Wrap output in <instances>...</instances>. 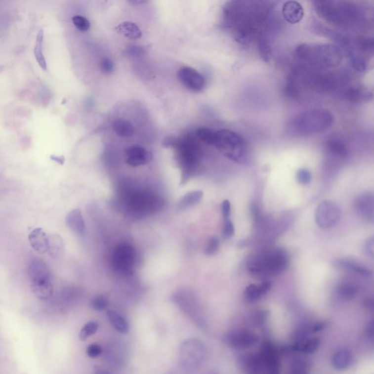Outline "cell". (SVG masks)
Returning <instances> with one entry per match:
<instances>
[{"mask_svg":"<svg viewBox=\"0 0 374 374\" xmlns=\"http://www.w3.org/2000/svg\"><path fill=\"white\" fill-rule=\"evenodd\" d=\"M100 70L104 74L110 75L114 72V65L112 60L108 58H104L100 62Z\"/></svg>","mask_w":374,"mask_h":374,"instance_id":"obj_39","label":"cell"},{"mask_svg":"<svg viewBox=\"0 0 374 374\" xmlns=\"http://www.w3.org/2000/svg\"><path fill=\"white\" fill-rule=\"evenodd\" d=\"M311 362L306 359L297 358L291 361L290 370L291 374H304L309 372L311 369Z\"/></svg>","mask_w":374,"mask_h":374,"instance_id":"obj_29","label":"cell"},{"mask_svg":"<svg viewBox=\"0 0 374 374\" xmlns=\"http://www.w3.org/2000/svg\"><path fill=\"white\" fill-rule=\"evenodd\" d=\"M107 317L110 324L114 327L116 331L121 333H127L129 332V328L127 321L118 312L109 310L107 311Z\"/></svg>","mask_w":374,"mask_h":374,"instance_id":"obj_23","label":"cell"},{"mask_svg":"<svg viewBox=\"0 0 374 374\" xmlns=\"http://www.w3.org/2000/svg\"><path fill=\"white\" fill-rule=\"evenodd\" d=\"M126 164L132 167L145 166L153 160V154L145 148L139 146H132L126 151Z\"/></svg>","mask_w":374,"mask_h":374,"instance_id":"obj_12","label":"cell"},{"mask_svg":"<svg viewBox=\"0 0 374 374\" xmlns=\"http://www.w3.org/2000/svg\"><path fill=\"white\" fill-rule=\"evenodd\" d=\"M203 196H204V192L202 191H192V192H188L180 200L177 208L178 210H186L189 208L199 204L202 200Z\"/></svg>","mask_w":374,"mask_h":374,"instance_id":"obj_24","label":"cell"},{"mask_svg":"<svg viewBox=\"0 0 374 374\" xmlns=\"http://www.w3.org/2000/svg\"><path fill=\"white\" fill-rule=\"evenodd\" d=\"M259 353L265 365V372L273 374L279 373L280 363L277 350L274 346L271 343H266Z\"/></svg>","mask_w":374,"mask_h":374,"instance_id":"obj_13","label":"cell"},{"mask_svg":"<svg viewBox=\"0 0 374 374\" xmlns=\"http://www.w3.org/2000/svg\"><path fill=\"white\" fill-rule=\"evenodd\" d=\"M363 251L369 257L374 258V236L366 239L363 244Z\"/></svg>","mask_w":374,"mask_h":374,"instance_id":"obj_37","label":"cell"},{"mask_svg":"<svg viewBox=\"0 0 374 374\" xmlns=\"http://www.w3.org/2000/svg\"><path fill=\"white\" fill-rule=\"evenodd\" d=\"M296 179L301 185H308L311 181V174L307 169H300L296 173Z\"/></svg>","mask_w":374,"mask_h":374,"instance_id":"obj_34","label":"cell"},{"mask_svg":"<svg viewBox=\"0 0 374 374\" xmlns=\"http://www.w3.org/2000/svg\"><path fill=\"white\" fill-rule=\"evenodd\" d=\"M108 305V300L105 296L97 295L91 300V306L95 311H102L106 309Z\"/></svg>","mask_w":374,"mask_h":374,"instance_id":"obj_33","label":"cell"},{"mask_svg":"<svg viewBox=\"0 0 374 374\" xmlns=\"http://www.w3.org/2000/svg\"><path fill=\"white\" fill-rule=\"evenodd\" d=\"M114 129L119 136L125 138L132 137L134 134L133 126L126 119H116L114 122Z\"/></svg>","mask_w":374,"mask_h":374,"instance_id":"obj_26","label":"cell"},{"mask_svg":"<svg viewBox=\"0 0 374 374\" xmlns=\"http://www.w3.org/2000/svg\"><path fill=\"white\" fill-rule=\"evenodd\" d=\"M64 244L62 238L53 234L48 236V253L52 257H58L63 252Z\"/></svg>","mask_w":374,"mask_h":374,"instance_id":"obj_28","label":"cell"},{"mask_svg":"<svg viewBox=\"0 0 374 374\" xmlns=\"http://www.w3.org/2000/svg\"><path fill=\"white\" fill-rule=\"evenodd\" d=\"M75 27L80 32H86L90 29V22L86 18L82 16H75L72 18Z\"/></svg>","mask_w":374,"mask_h":374,"instance_id":"obj_32","label":"cell"},{"mask_svg":"<svg viewBox=\"0 0 374 374\" xmlns=\"http://www.w3.org/2000/svg\"><path fill=\"white\" fill-rule=\"evenodd\" d=\"M271 288V283L268 281L258 284L249 285L244 291V298L249 303L257 301L262 296L265 295Z\"/></svg>","mask_w":374,"mask_h":374,"instance_id":"obj_19","label":"cell"},{"mask_svg":"<svg viewBox=\"0 0 374 374\" xmlns=\"http://www.w3.org/2000/svg\"><path fill=\"white\" fill-rule=\"evenodd\" d=\"M320 346V338L316 337H306L297 339L295 343L290 346V352L303 354H313L317 352Z\"/></svg>","mask_w":374,"mask_h":374,"instance_id":"obj_18","label":"cell"},{"mask_svg":"<svg viewBox=\"0 0 374 374\" xmlns=\"http://www.w3.org/2000/svg\"><path fill=\"white\" fill-rule=\"evenodd\" d=\"M327 149L334 157L345 159L348 155L346 145L338 139H331L327 142Z\"/></svg>","mask_w":374,"mask_h":374,"instance_id":"obj_25","label":"cell"},{"mask_svg":"<svg viewBox=\"0 0 374 374\" xmlns=\"http://www.w3.org/2000/svg\"><path fill=\"white\" fill-rule=\"evenodd\" d=\"M282 14L288 23L297 24L303 19L304 10L300 3L296 1H288L284 4Z\"/></svg>","mask_w":374,"mask_h":374,"instance_id":"obj_16","label":"cell"},{"mask_svg":"<svg viewBox=\"0 0 374 374\" xmlns=\"http://www.w3.org/2000/svg\"><path fill=\"white\" fill-rule=\"evenodd\" d=\"M341 216L340 206L332 201H324L317 206L315 220L317 225L323 230L335 227Z\"/></svg>","mask_w":374,"mask_h":374,"instance_id":"obj_7","label":"cell"},{"mask_svg":"<svg viewBox=\"0 0 374 374\" xmlns=\"http://www.w3.org/2000/svg\"><path fill=\"white\" fill-rule=\"evenodd\" d=\"M98 328L99 325L97 322H89L85 324L79 332V338L82 341H84L91 335H94L97 332Z\"/></svg>","mask_w":374,"mask_h":374,"instance_id":"obj_30","label":"cell"},{"mask_svg":"<svg viewBox=\"0 0 374 374\" xmlns=\"http://www.w3.org/2000/svg\"><path fill=\"white\" fill-rule=\"evenodd\" d=\"M177 157L181 168V184H185L195 170L198 160V148L193 139L188 137L176 142Z\"/></svg>","mask_w":374,"mask_h":374,"instance_id":"obj_5","label":"cell"},{"mask_svg":"<svg viewBox=\"0 0 374 374\" xmlns=\"http://www.w3.org/2000/svg\"><path fill=\"white\" fill-rule=\"evenodd\" d=\"M44 32L42 30H40L38 32L36 38V45L34 48V54L35 59L38 62V65L41 68L45 71L47 70L46 61H45V56L43 54V49H42V44H43Z\"/></svg>","mask_w":374,"mask_h":374,"instance_id":"obj_27","label":"cell"},{"mask_svg":"<svg viewBox=\"0 0 374 374\" xmlns=\"http://www.w3.org/2000/svg\"><path fill=\"white\" fill-rule=\"evenodd\" d=\"M364 333L366 339L374 344V318L368 324L365 329Z\"/></svg>","mask_w":374,"mask_h":374,"instance_id":"obj_40","label":"cell"},{"mask_svg":"<svg viewBox=\"0 0 374 374\" xmlns=\"http://www.w3.org/2000/svg\"><path fill=\"white\" fill-rule=\"evenodd\" d=\"M221 210H222V214L224 219L226 220V219H230L231 206H230V203L227 200L223 201L222 205H221Z\"/></svg>","mask_w":374,"mask_h":374,"instance_id":"obj_42","label":"cell"},{"mask_svg":"<svg viewBox=\"0 0 374 374\" xmlns=\"http://www.w3.org/2000/svg\"><path fill=\"white\" fill-rule=\"evenodd\" d=\"M336 292L340 298L349 301L353 300L360 293V287L352 280L340 281L336 286Z\"/></svg>","mask_w":374,"mask_h":374,"instance_id":"obj_20","label":"cell"},{"mask_svg":"<svg viewBox=\"0 0 374 374\" xmlns=\"http://www.w3.org/2000/svg\"><path fill=\"white\" fill-rule=\"evenodd\" d=\"M29 242L32 248L40 254L48 252V236L42 228H36L30 232Z\"/></svg>","mask_w":374,"mask_h":374,"instance_id":"obj_17","label":"cell"},{"mask_svg":"<svg viewBox=\"0 0 374 374\" xmlns=\"http://www.w3.org/2000/svg\"><path fill=\"white\" fill-rule=\"evenodd\" d=\"M29 275L33 292L41 300H48L53 293L51 274L45 262L35 259L29 265Z\"/></svg>","mask_w":374,"mask_h":374,"instance_id":"obj_3","label":"cell"},{"mask_svg":"<svg viewBox=\"0 0 374 374\" xmlns=\"http://www.w3.org/2000/svg\"><path fill=\"white\" fill-rule=\"evenodd\" d=\"M362 306L366 311L374 312V294L368 296L362 301Z\"/></svg>","mask_w":374,"mask_h":374,"instance_id":"obj_41","label":"cell"},{"mask_svg":"<svg viewBox=\"0 0 374 374\" xmlns=\"http://www.w3.org/2000/svg\"><path fill=\"white\" fill-rule=\"evenodd\" d=\"M67 226L75 233L83 234L85 230V221L79 209H74L66 217Z\"/></svg>","mask_w":374,"mask_h":374,"instance_id":"obj_21","label":"cell"},{"mask_svg":"<svg viewBox=\"0 0 374 374\" xmlns=\"http://www.w3.org/2000/svg\"><path fill=\"white\" fill-rule=\"evenodd\" d=\"M214 146L230 160L237 163H243L245 160V143L241 137L233 131L221 129L216 132Z\"/></svg>","mask_w":374,"mask_h":374,"instance_id":"obj_4","label":"cell"},{"mask_svg":"<svg viewBox=\"0 0 374 374\" xmlns=\"http://www.w3.org/2000/svg\"><path fill=\"white\" fill-rule=\"evenodd\" d=\"M331 362L334 369L338 371H345L353 364L355 355L351 349L341 348L333 354Z\"/></svg>","mask_w":374,"mask_h":374,"instance_id":"obj_15","label":"cell"},{"mask_svg":"<svg viewBox=\"0 0 374 374\" xmlns=\"http://www.w3.org/2000/svg\"><path fill=\"white\" fill-rule=\"evenodd\" d=\"M178 77L180 82L189 89L200 92L206 86V81L199 73L190 68H183L178 71Z\"/></svg>","mask_w":374,"mask_h":374,"instance_id":"obj_11","label":"cell"},{"mask_svg":"<svg viewBox=\"0 0 374 374\" xmlns=\"http://www.w3.org/2000/svg\"><path fill=\"white\" fill-rule=\"evenodd\" d=\"M51 160H54V161L57 162V163H60V161L63 162V163L64 161H65L63 157H56V156H51Z\"/></svg>","mask_w":374,"mask_h":374,"instance_id":"obj_43","label":"cell"},{"mask_svg":"<svg viewBox=\"0 0 374 374\" xmlns=\"http://www.w3.org/2000/svg\"><path fill=\"white\" fill-rule=\"evenodd\" d=\"M259 337L247 330H235L227 335V342L232 347L238 349H248L255 345Z\"/></svg>","mask_w":374,"mask_h":374,"instance_id":"obj_10","label":"cell"},{"mask_svg":"<svg viewBox=\"0 0 374 374\" xmlns=\"http://www.w3.org/2000/svg\"><path fill=\"white\" fill-rule=\"evenodd\" d=\"M289 263L288 253L282 249H274L251 256L247 262V267L254 277L265 279L283 272Z\"/></svg>","mask_w":374,"mask_h":374,"instance_id":"obj_1","label":"cell"},{"mask_svg":"<svg viewBox=\"0 0 374 374\" xmlns=\"http://www.w3.org/2000/svg\"><path fill=\"white\" fill-rule=\"evenodd\" d=\"M333 117L325 110H311L294 117L288 123V132L296 136L312 135L332 126Z\"/></svg>","mask_w":374,"mask_h":374,"instance_id":"obj_2","label":"cell"},{"mask_svg":"<svg viewBox=\"0 0 374 374\" xmlns=\"http://www.w3.org/2000/svg\"><path fill=\"white\" fill-rule=\"evenodd\" d=\"M116 31L129 40H138L142 37L140 29L133 22L125 21L116 27Z\"/></svg>","mask_w":374,"mask_h":374,"instance_id":"obj_22","label":"cell"},{"mask_svg":"<svg viewBox=\"0 0 374 374\" xmlns=\"http://www.w3.org/2000/svg\"><path fill=\"white\" fill-rule=\"evenodd\" d=\"M206 349L204 344L199 340H188L184 342L181 347V364L183 367L189 369H198L204 361Z\"/></svg>","mask_w":374,"mask_h":374,"instance_id":"obj_8","label":"cell"},{"mask_svg":"<svg viewBox=\"0 0 374 374\" xmlns=\"http://www.w3.org/2000/svg\"><path fill=\"white\" fill-rule=\"evenodd\" d=\"M137 255L135 249L127 244H119L112 255V265L117 272L129 275L133 273Z\"/></svg>","mask_w":374,"mask_h":374,"instance_id":"obj_6","label":"cell"},{"mask_svg":"<svg viewBox=\"0 0 374 374\" xmlns=\"http://www.w3.org/2000/svg\"><path fill=\"white\" fill-rule=\"evenodd\" d=\"M197 136L206 144L214 146L216 141V133L207 128H200L196 131Z\"/></svg>","mask_w":374,"mask_h":374,"instance_id":"obj_31","label":"cell"},{"mask_svg":"<svg viewBox=\"0 0 374 374\" xmlns=\"http://www.w3.org/2000/svg\"><path fill=\"white\" fill-rule=\"evenodd\" d=\"M354 210L360 219L374 223V195L370 193L359 195L354 201Z\"/></svg>","mask_w":374,"mask_h":374,"instance_id":"obj_9","label":"cell"},{"mask_svg":"<svg viewBox=\"0 0 374 374\" xmlns=\"http://www.w3.org/2000/svg\"><path fill=\"white\" fill-rule=\"evenodd\" d=\"M333 265L337 269L348 271L364 278H369L372 276V271L366 265L350 259H337L334 261Z\"/></svg>","mask_w":374,"mask_h":374,"instance_id":"obj_14","label":"cell"},{"mask_svg":"<svg viewBox=\"0 0 374 374\" xmlns=\"http://www.w3.org/2000/svg\"><path fill=\"white\" fill-rule=\"evenodd\" d=\"M219 248V238L217 237H212L210 238V241H209L206 249H205V253H206L207 255H211V254H215V253L218 251Z\"/></svg>","mask_w":374,"mask_h":374,"instance_id":"obj_35","label":"cell"},{"mask_svg":"<svg viewBox=\"0 0 374 374\" xmlns=\"http://www.w3.org/2000/svg\"><path fill=\"white\" fill-rule=\"evenodd\" d=\"M102 352L101 346L99 343H94L90 344L86 349V355L90 358H97Z\"/></svg>","mask_w":374,"mask_h":374,"instance_id":"obj_36","label":"cell"},{"mask_svg":"<svg viewBox=\"0 0 374 374\" xmlns=\"http://www.w3.org/2000/svg\"><path fill=\"white\" fill-rule=\"evenodd\" d=\"M223 237L225 239H229V238L233 237L235 234V227L233 225L232 221L229 219H226L225 223H224V227H223L222 231Z\"/></svg>","mask_w":374,"mask_h":374,"instance_id":"obj_38","label":"cell"}]
</instances>
